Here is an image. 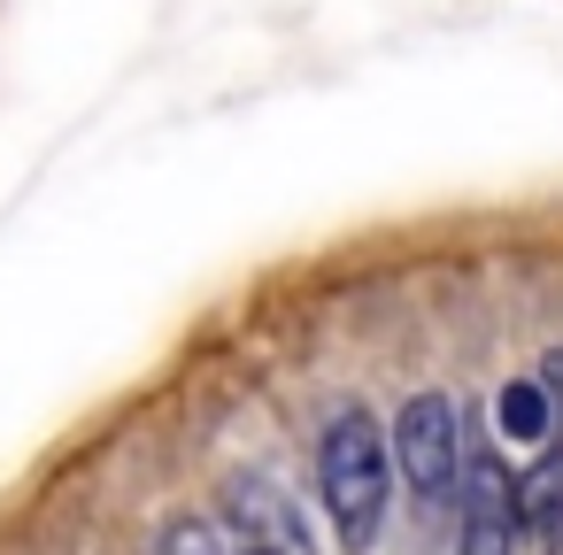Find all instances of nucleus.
I'll return each mask as SVG.
<instances>
[{"instance_id": "obj_1", "label": "nucleus", "mask_w": 563, "mask_h": 555, "mask_svg": "<svg viewBox=\"0 0 563 555\" xmlns=\"http://www.w3.org/2000/svg\"><path fill=\"white\" fill-rule=\"evenodd\" d=\"M317 486H324V509L332 524L363 547L386 517V432L363 417V409H340L324 424V447H317Z\"/></svg>"}, {"instance_id": "obj_2", "label": "nucleus", "mask_w": 563, "mask_h": 555, "mask_svg": "<svg viewBox=\"0 0 563 555\" xmlns=\"http://www.w3.org/2000/svg\"><path fill=\"white\" fill-rule=\"evenodd\" d=\"M394 463L417 493H448L463 478V417L448 393H409L394 417Z\"/></svg>"}, {"instance_id": "obj_3", "label": "nucleus", "mask_w": 563, "mask_h": 555, "mask_svg": "<svg viewBox=\"0 0 563 555\" xmlns=\"http://www.w3.org/2000/svg\"><path fill=\"white\" fill-rule=\"evenodd\" d=\"M517 532H525L517 478H501L494 455H471L463 463V555H509Z\"/></svg>"}, {"instance_id": "obj_4", "label": "nucleus", "mask_w": 563, "mask_h": 555, "mask_svg": "<svg viewBox=\"0 0 563 555\" xmlns=\"http://www.w3.org/2000/svg\"><path fill=\"white\" fill-rule=\"evenodd\" d=\"M517 509H525V524H532L548 547H563V447H548V455L517 478Z\"/></svg>"}, {"instance_id": "obj_5", "label": "nucleus", "mask_w": 563, "mask_h": 555, "mask_svg": "<svg viewBox=\"0 0 563 555\" xmlns=\"http://www.w3.org/2000/svg\"><path fill=\"white\" fill-rule=\"evenodd\" d=\"M548 386L540 378H509L501 393H494V424H501V440H517V447H532V440H548Z\"/></svg>"}, {"instance_id": "obj_6", "label": "nucleus", "mask_w": 563, "mask_h": 555, "mask_svg": "<svg viewBox=\"0 0 563 555\" xmlns=\"http://www.w3.org/2000/svg\"><path fill=\"white\" fill-rule=\"evenodd\" d=\"M540 386H548V393H563V355H548V363H540Z\"/></svg>"}, {"instance_id": "obj_7", "label": "nucleus", "mask_w": 563, "mask_h": 555, "mask_svg": "<svg viewBox=\"0 0 563 555\" xmlns=\"http://www.w3.org/2000/svg\"><path fill=\"white\" fill-rule=\"evenodd\" d=\"M255 555H271V547H255Z\"/></svg>"}]
</instances>
